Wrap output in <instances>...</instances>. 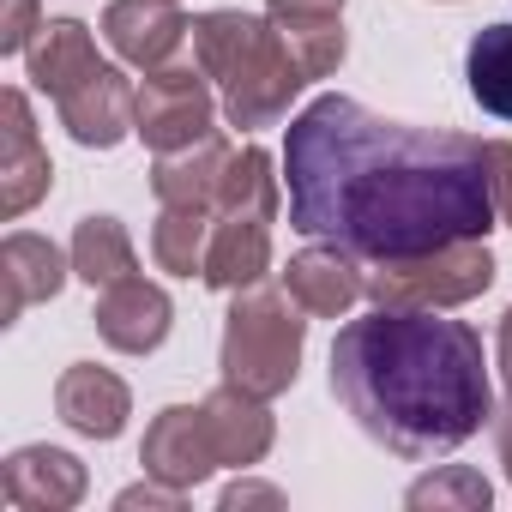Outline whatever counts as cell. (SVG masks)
I'll return each mask as SVG.
<instances>
[{"label": "cell", "instance_id": "1", "mask_svg": "<svg viewBox=\"0 0 512 512\" xmlns=\"http://www.w3.org/2000/svg\"><path fill=\"white\" fill-rule=\"evenodd\" d=\"M290 229L332 241L362 266L416 260L452 241H488V151L452 127H404L356 97H314L284 133Z\"/></svg>", "mask_w": 512, "mask_h": 512}, {"label": "cell", "instance_id": "2", "mask_svg": "<svg viewBox=\"0 0 512 512\" xmlns=\"http://www.w3.org/2000/svg\"><path fill=\"white\" fill-rule=\"evenodd\" d=\"M332 392L374 446L410 464L446 458L494 422L482 338L446 308L374 302L332 338Z\"/></svg>", "mask_w": 512, "mask_h": 512}, {"label": "cell", "instance_id": "3", "mask_svg": "<svg viewBox=\"0 0 512 512\" xmlns=\"http://www.w3.org/2000/svg\"><path fill=\"white\" fill-rule=\"evenodd\" d=\"M193 61L205 67L229 127H241V133L278 127L290 115V103L314 85L296 67V55H290V43L278 37L272 19H253V13H235V7L193 19Z\"/></svg>", "mask_w": 512, "mask_h": 512}, {"label": "cell", "instance_id": "4", "mask_svg": "<svg viewBox=\"0 0 512 512\" xmlns=\"http://www.w3.org/2000/svg\"><path fill=\"white\" fill-rule=\"evenodd\" d=\"M302 344H308V308L284 284H247L235 290L223 314V386H241L253 398H284L302 374Z\"/></svg>", "mask_w": 512, "mask_h": 512}, {"label": "cell", "instance_id": "5", "mask_svg": "<svg viewBox=\"0 0 512 512\" xmlns=\"http://www.w3.org/2000/svg\"><path fill=\"white\" fill-rule=\"evenodd\" d=\"M494 284L488 241H452L416 260H386L368 272V296L386 308H464Z\"/></svg>", "mask_w": 512, "mask_h": 512}, {"label": "cell", "instance_id": "6", "mask_svg": "<svg viewBox=\"0 0 512 512\" xmlns=\"http://www.w3.org/2000/svg\"><path fill=\"white\" fill-rule=\"evenodd\" d=\"M217 85L205 79V67H187V61H169L157 73L139 79V139L151 151H181L205 133H217Z\"/></svg>", "mask_w": 512, "mask_h": 512}, {"label": "cell", "instance_id": "7", "mask_svg": "<svg viewBox=\"0 0 512 512\" xmlns=\"http://www.w3.org/2000/svg\"><path fill=\"white\" fill-rule=\"evenodd\" d=\"M139 464H145V476H157L169 488H199L211 470H223L211 422H205V404H169V410H157V422L145 428Z\"/></svg>", "mask_w": 512, "mask_h": 512}, {"label": "cell", "instance_id": "8", "mask_svg": "<svg viewBox=\"0 0 512 512\" xmlns=\"http://www.w3.org/2000/svg\"><path fill=\"white\" fill-rule=\"evenodd\" d=\"M61 127L85 145V151H115L133 127H139V85L121 67H97L85 73L61 103Z\"/></svg>", "mask_w": 512, "mask_h": 512}, {"label": "cell", "instance_id": "9", "mask_svg": "<svg viewBox=\"0 0 512 512\" xmlns=\"http://www.w3.org/2000/svg\"><path fill=\"white\" fill-rule=\"evenodd\" d=\"M0 217L19 223L55 181V163L37 139V121H31V97L25 91H7L0 97Z\"/></svg>", "mask_w": 512, "mask_h": 512}, {"label": "cell", "instance_id": "10", "mask_svg": "<svg viewBox=\"0 0 512 512\" xmlns=\"http://www.w3.org/2000/svg\"><path fill=\"white\" fill-rule=\"evenodd\" d=\"M97 338L109 344V350H121V356H151V350H163V338H169V326H175V302H169V290L163 284H145L139 272L133 278H121V284H109L103 296H97Z\"/></svg>", "mask_w": 512, "mask_h": 512}, {"label": "cell", "instance_id": "11", "mask_svg": "<svg viewBox=\"0 0 512 512\" xmlns=\"http://www.w3.org/2000/svg\"><path fill=\"white\" fill-rule=\"evenodd\" d=\"M187 13H181V0H109V13H103V37L109 49L139 67V73H157L181 55L187 43Z\"/></svg>", "mask_w": 512, "mask_h": 512}, {"label": "cell", "instance_id": "12", "mask_svg": "<svg viewBox=\"0 0 512 512\" xmlns=\"http://www.w3.org/2000/svg\"><path fill=\"white\" fill-rule=\"evenodd\" d=\"M67 272H73V253H61L49 235L13 229L0 241V326H13L37 302H55L67 290Z\"/></svg>", "mask_w": 512, "mask_h": 512}, {"label": "cell", "instance_id": "13", "mask_svg": "<svg viewBox=\"0 0 512 512\" xmlns=\"http://www.w3.org/2000/svg\"><path fill=\"white\" fill-rule=\"evenodd\" d=\"M85 488H91L85 464L61 446H19L0 464V494L19 512H73L85 500Z\"/></svg>", "mask_w": 512, "mask_h": 512}, {"label": "cell", "instance_id": "14", "mask_svg": "<svg viewBox=\"0 0 512 512\" xmlns=\"http://www.w3.org/2000/svg\"><path fill=\"white\" fill-rule=\"evenodd\" d=\"M284 290L308 308V320H344L368 296V272H362L356 253L320 241V247H302L284 266Z\"/></svg>", "mask_w": 512, "mask_h": 512}, {"label": "cell", "instance_id": "15", "mask_svg": "<svg viewBox=\"0 0 512 512\" xmlns=\"http://www.w3.org/2000/svg\"><path fill=\"white\" fill-rule=\"evenodd\" d=\"M55 410L73 434L85 440H121L127 416H133V392L121 374L97 368V362H73L61 380H55Z\"/></svg>", "mask_w": 512, "mask_h": 512}, {"label": "cell", "instance_id": "16", "mask_svg": "<svg viewBox=\"0 0 512 512\" xmlns=\"http://www.w3.org/2000/svg\"><path fill=\"white\" fill-rule=\"evenodd\" d=\"M272 272V217H241V211H217L211 223V247H205V284L235 296L247 284H266Z\"/></svg>", "mask_w": 512, "mask_h": 512}, {"label": "cell", "instance_id": "17", "mask_svg": "<svg viewBox=\"0 0 512 512\" xmlns=\"http://www.w3.org/2000/svg\"><path fill=\"white\" fill-rule=\"evenodd\" d=\"M266 19L278 25L308 79L344 67V0H266Z\"/></svg>", "mask_w": 512, "mask_h": 512}, {"label": "cell", "instance_id": "18", "mask_svg": "<svg viewBox=\"0 0 512 512\" xmlns=\"http://www.w3.org/2000/svg\"><path fill=\"white\" fill-rule=\"evenodd\" d=\"M229 145L217 133L181 145V151H157L151 163V193L157 205H211L217 211V193H223V175H229Z\"/></svg>", "mask_w": 512, "mask_h": 512}, {"label": "cell", "instance_id": "19", "mask_svg": "<svg viewBox=\"0 0 512 512\" xmlns=\"http://www.w3.org/2000/svg\"><path fill=\"white\" fill-rule=\"evenodd\" d=\"M205 422H211V440H217V458L223 470H247V464H260L272 452V410L266 398H253L241 386H217L205 398Z\"/></svg>", "mask_w": 512, "mask_h": 512}, {"label": "cell", "instance_id": "20", "mask_svg": "<svg viewBox=\"0 0 512 512\" xmlns=\"http://www.w3.org/2000/svg\"><path fill=\"white\" fill-rule=\"evenodd\" d=\"M103 61H97V43H91V25H79V19H49L43 31H37V43L25 49V73H31V85L43 91V97H67L85 73H97Z\"/></svg>", "mask_w": 512, "mask_h": 512}, {"label": "cell", "instance_id": "21", "mask_svg": "<svg viewBox=\"0 0 512 512\" xmlns=\"http://www.w3.org/2000/svg\"><path fill=\"white\" fill-rule=\"evenodd\" d=\"M133 272H139L133 235L115 217H79V229H73V278H85L91 290H109V284H121Z\"/></svg>", "mask_w": 512, "mask_h": 512}, {"label": "cell", "instance_id": "22", "mask_svg": "<svg viewBox=\"0 0 512 512\" xmlns=\"http://www.w3.org/2000/svg\"><path fill=\"white\" fill-rule=\"evenodd\" d=\"M211 223H217L211 205H163V217H157V229H151V253H157V266H163L169 278L205 272Z\"/></svg>", "mask_w": 512, "mask_h": 512}, {"label": "cell", "instance_id": "23", "mask_svg": "<svg viewBox=\"0 0 512 512\" xmlns=\"http://www.w3.org/2000/svg\"><path fill=\"white\" fill-rule=\"evenodd\" d=\"M464 79H470V97L494 121H512V25H482L470 37Z\"/></svg>", "mask_w": 512, "mask_h": 512}, {"label": "cell", "instance_id": "24", "mask_svg": "<svg viewBox=\"0 0 512 512\" xmlns=\"http://www.w3.org/2000/svg\"><path fill=\"white\" fill-rule=\"evenodd\" d=\"M278 175H272V157L260 145H247L229 157V175H223V193H217V211H241V217H278Z\"/></svg>", "mask_w": 512, "mask_h": 512}, {"label": "cell", "instance_id": "25", "mask_svg": "<svg viewBox=\"0 0 512 512\" xmlns=\"http://www.w3.org/2000/svg\"><path fill=\"white\" fill-rule=\"evenodd\" d=\"M488 500H494V488L470 464H440L404 488V506H416V512H428V506L434 512H488Z\"/></svg>", "mask_w": 512, "mask_h": 512}, {"label": "cell", "instance_id": "26", "mask_svg": "<svg viewBox=\"0 0 512 512\" xmlns=\"http://www.w3.org/2000/svg\"><path fill=\"white\" fill-rule=\"evenodd\" d=\"M37 31H43L37 0H0V55H25Z\"/></svg>", "mask_w": 512, "mask_h": 512}, {"label": "cell", "instance_id": "27", "mask_svg": "<svg viewBox=\"0 0 512 512\" xmlns=\"http://www.w3.org/2000/svg\"><path fill=\"white\" fill-rule=\"evenodd\" d=\"M488 187H494V211L500 223H512V139H488Z\"/></svg>", "mask_w": 512, "mask_h": 512}, {"label": "cell", "instance_id": "28", "mask_svg": "<svg viewBox=\"0 0 512 512\" xmlns=\"http://www.w3.org/2000/svg\"><path fill=\"white\" fill-rule=\"evenodd\" d=\"M181 500H187V488H169V482H157V476H145V482H133V488L115 494L121 512H139V506H169V512H175Z\"/></svg>", "mask_w": 512, "mask_h": 512}, {"label": "cell", "instance_id": "29", "mask_svg": "<svg viewBox=\"0 0 512 512\" xmlns=\"http://www.w3.org/2000/svg\"><path fill=\"white\" fill-rule=\"evenodd\" d=\"M223 512H235V506H284V488H272V482H229L223 488V500H217Z\"/></svg>", "mask_w": 512, "mask_h": 512}, {"label": "cell", "instance_id": "30", "mask_svg": "<svg viewBox=\"0 0 512 512\" xmlns=\"http://www.w3.org/2000/svg\"><path fill=\"white\" fill-rule=\"evenodd\" d=\"M494 452H500V470L512 482V392H506V404H494Z\"/></svg>", "mask_w": 512, "mask_h": 512}, {"label": "cell", "instance_id": "31", "mask_svg": "<svg viewBox=\"0 0 512 512\" xmlns=\"http://www.w3.org/2000/svg\"><path fill=\"white\" fill-rule=\"evenodd\" d=\"M494 362H500V380H506V392H512V308L500 314V338H494Z\"/></svg>", "mask_w": 512, "mask_h": 512}]
</instances>
